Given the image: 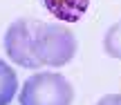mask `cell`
<instances>
[{
  "label": "cell",
  "instance_id": "1",
  "mask_svg": "<svg viewBox=\"0 0 121 105\" xmlns=\"http://www.w3.org/2000/svg\"><path fill=\"white\" fill-rule=\"evenodd\" d=\"M76 54V38L63 25L36 20L34 56L40 67H63Z\"/></svg>",
  "mask_w": 121,
  "mask_h": 105
},
{
  "label": "cell",
  "instance_id": "2",
  "mask_svg": "<svg viewBox=\"0 0 121 105\" xmlns=\"http://www.w3.org/2000/svg\"><path fill=\"white\" fill-rule=\"evenodd\" d=\"M74 89L58 72H38L20 89V105H72Z\"/></svg>",
  "mask_w": 121,
  "mask_h": 105
},
{
  "label": "cell",
  "instance_id": "3",
  "mask_svg": "<svg viewBox=\"0 0 121 105\" xmlns=\"http://www.w3.org/2000/svg\"><path fill=\"white\" fill-rule=\"evenodd\" d=\"M34 27L36 20L29 18H20V20L11 22L4 34V49L7 56L11 58L16 65L29 67V69H38V61L34 56Z\"/></svg>",
  "mask_w": 121,
  "mask_h": 105
},
{
  "label": "cell",
  "instance_id": "4",
  "mask_svg": "<svg viewBox=\"0 0 121 105\" xmlns=\"http://www.w3.org/2000/svg\"><path fill=\"white\" fill-rule=\"evenodd\" d=\"M45 4L56 18L67 22H76L87 9V0H45Z\"/></svg>",
  "mask_w": 121,
  "mask_h": 105
},
{
  "label": "cell",
  "instance_id": "5",
  "mask_svg": "<svg viewBox=\"0 0 121 105\" xmlns=\"http://www.w3.org/2000/svg\"><path fill=\"white\" fill-rule=\"evenodd\" d=\"M18 89V76L4 61H0V105H9Z\"/></svg>",
  "mask_w": 121,
  "mask_h": 105
},
{
  "label": "cell",
  "instance_id": "6",
  "mask_svg": "<svg viewBox=\"0 0 121 105\" xmlns=\"http://www.w3.org/2000/svg\"><path fill=\"white\" fill-rule=\"evenodd\" d=\"M103 49L108 56L112 58H119L121 61V20L114 22L103 36Z\"/></svg>",
  "mask_w": 121,
  "mask_h": 105
},
{
  "label": "cell",
  "instance_id": "7",
  "mask_svg": "<svg viewBox=\"0 0 121 105\" xmlns=\"http://www.w3.org/2000/svg\"><path fill=\"white\" fill-rule=\"evenodd\" d=\"M96 105H121V94H108V96H103Z\"/></svg>",
  "mask_w": 121,
  "mask_h": 105
}]
</instances>
